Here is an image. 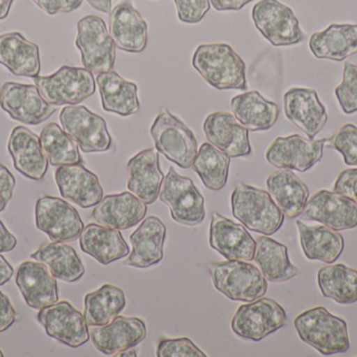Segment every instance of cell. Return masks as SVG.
<instances>
[{
  "label": "cell",
  "mask_w": 357,
  "mask_h": 357,
  "mask_svg": "<svg viewBox=\"0 0 357 357\" xmlns=\"http://www.w3.org/2000/svg\"><path fill=\"white\" fill-rule=\"evenodd\" d=\"M192 66L212 87L245 90L247 65L227 43L201 44L193 54Z\"/></svg>",
  "instance_id": "obj_1"
},
{
  "label": "cell",
  "mask_w": 357,
  "mask_h": 357,
  "mask_svg": "<svg viewBox=\"0 0 357 357\" xmlns=\"http://www.w3.org/2000/svg\"><path fill=\"white\" fill-rule=\"evenodd\" d=\"M296 331L301 341L322 354L335 356L350 349L347 323L323 306L306 310L295 319Z\"/></svg>",
  "instance_id": "obj_2"
},
{
  "label": "cell",
  "mask_w": 357,
  "mask_h": 357,
  "mask_svg": "<svg viewBox=\"0 0 357 357\" xmlns=\"http://www.w3.org/2000/svg\"><path fill=\"white\" fill-rule=\"evenodd\" d=\"M232 214L248 230L274 235L284 224L280 211L268 192L245 184H238L231 195Z\"/></svg>",
  "instance_id": "obj_3"
},
{
  "label": "cell",
  "mask_w": 357,
  "mask_h": 357,
  "mask_svg": "<svg viewBox=\"0 0 357 357\" xmlns=\"http://www.w3.org/2000/svg\"><path fill=\"white\" fill-rule=\"evenodd\" d=\"M208 270L216 291L231 301H255L268 291V280L248 261L215 262L210 264Z\"/></svg>",
  "instance_id": "obj_4"
},
{
  "label": "cell",
  "mask_w": 357,
  "mask_h": 357,
  "mask_svg": "<svg viewBox=\"0 0 357 357\" xmlns=\"http://www.w3.org/2000/svg\"><path fill=\"white\" fill-rule=\"evenodd\" d=\"M155 147L169 161L188 169L197 154V140L190 128L174 115L169 109L159 111L151 127Z\"/></svg>",
  "instance_id": "obj_5"
},
{
  "label": "cell",
  "mask_w": 357,
  "mask_h": 357,
  "mask_svg": "<svg viewBox=\"0 0 357 357\" xmlns=\"http://www.w3.org/2000/svg\"><path fill=\"white\" fill-rule=\"evenodd\" d=\"M33 82L44 100L54 106L79 104L96 92L93 73L85 67L65 65L52 75L33 78Z\"/></svg>",
  "instance_id": "obj_6"
},
{
  "label": "cell",
  "mask_w": 357,
  "mask_h": 357,
  "mask_svg": "<svg viewBox=\"0 0 357 357\" xmlns=\"http://www.w3.org/2000/svg\"><path fill=\"white\" fill-rule=\"evenodd\" d=\"M75 45L81 52L82 64L92 73H107L114 68L116 44L100 17L89 15L77 22Z\"/></svg>",
  "instance_id": "obj_7"
},
{
  "label": "cell",
  "mask_w": 357,
  "mask_h": 357,
  "mask_svg": "<svg viewBox=\"0 0 357 357\" xmlns=\"http://www.w3.org/2000/svg\"><path fill=\"white\" fill-rule=\"evenodd\" d=\"M284 308L270 298H259L239 306L231 321V328L237 337L260 342L285 326Z\"/></svg>",
  "instance_id": "obj_8"
},
{
  "label": "cell",
  "mask_w": 357,
  "mask_h": 357,
  "mask_svg": "<svg viewBox=\"0 0 357 357\" xmlns=\"http://www.w3.org/2000/svg\"><path fill=\"white\" fill-rule=\"evenodd\" d=\"M159 198L169 207L172 218L187 226L201 224L206 217L205 198L190 178L171 167L161 186Z\"/></svg>",
  "instance_id": "obj_9"
},
{
  "label": "cell",
  "mask_w": 357,
  "mask_h": 357,
  "mask_svg": "<svg viewBox=\"0 0 357 357\" xmlns=\"http://www.w3.org/2000/svg\"><path fill=\"white\" fill-rule=\"evenodd\" d=\"M252 19L272 45H295L305 38L294 10L279 0L258 1L252 10Z\"/></svg>",
  "instance_id": "obj_10"
},
{
  "label": "cell",
  "mask_w": 357,
  "mask_h": 357,
  "mask_svg": "<svg viewBox=\"0 0 357 357\" xmlns=\"http://www.w3.org/2000/svg\"><path fill=\"white\" fill-rule=\"evenodd\" d=\"M63 130L77 143L84 153L106 152L112 146L104 117L85 106H66L61 110Z\"/></svg>",
  "instance_id": "obj_11"
},
{
  "label": "cell",
  "mask_w": 357,
  "mask_h": 357,
  "mask_svg": "<svg viewBox=\"0 0 357 357\" xmlns=\"http://www.w3.org/2000/svg\"><path fill=\"white\" fill-rule=\"evenodd\" d=\"M36 228L52 242H71L79 238L84 222L73 205L64 199L43 196L35 207Z\"/></svg>",
  "instance_id": "obj_12"
},
{
  "label": "cell",
  "mask_w": 357,
  "mask_h": 357,
  "mask_svg": "<svg viewBox=\"0 0 357 357\" xmlns=\"http://www.w3.org/2000/svg\"><path fill=\"white\" fill-rule=\"evenodd\" d=\"M326 138L310 140L299 134L279 136L268 146L266 159L278 169L308 171L322 161Z\"/></svg>",
  "instance_id": "obj_13"
},
{
  "label": "cell",
  "mask_w": 357,
  "mask_h": 357,
  "mask_svg": "<svg viewBox=\"0 0 357 357\" xmlns=\"http://www.w3.org/2000/svg\"><path fill=\"white\" fill-rule=\"evenodd\" d=\"M0 107L15 121L39 125L56 111V106L44 100L36 85L6 82L0 89Z\"/></svg>",
  "instance_id": "obj_14"
},
{
  "label": "cell",
  "mask_w": 357,
  "mask_h": 357,
  "mask_svg": "<svg viewBox=\"0 0 357 357\" xmlns=\"http://www.w3.org/2000/svg\"><path fill=\"white\" fill-rule=\"evenodd\" d=\"M37 318L48 337L68 347H81L90 340L85 316L68 301H59L43 308Z\"/></svg>",
  "instance_id": "obj_15"
},
{
  "label": "cell",
  "mask_w": 357,
  "mask_h": 357,
  "mask_svg": "<svg viewBox=\"0 0 357 357\" xmlns=\"http://www.w3.org/2000/svg\"><path fill=\"white\" fill-rule=\"evenodd\" d=\"M300 217L322 224L333 230H354L357 226V203L349 197L328 190L314 193Z\"/></svg>",
  "instance_id": "obj_16"
},
{
  "label": "cell",
  "mask_w": 357,
  "mask_h": 357,
  "mask_svg": "<svg viewBox=\"0 0 357 357\" xmlns=\"http://www.w3.org/2000/svg\"><path fill=\"white\" fill-rule=\"evenodd\" d=\"M283 104L287 119L310 140H314L326 126L328 121L326 107L321 103L317 90L291 88L283 96Z\"/></svg>",
  "instance_id": "obj_17"
},
{
  "label": "cell",
  "mask_w": 357,
  "mask_h": 357,
  "mask_svg": "<svg viewBox=\"0 0 357 357\" xmlns=\"http://www.w3.org/2000/svg\"><path fill=\"white\" fill-rule=\"evenodd\" d=\"M94 347L105 356L139 345L146 337V325L136 316H117L105 326H93L89 330Z\"/></svg>",
  "instance_id": "obj_18"
},
{
  "label": "cell",
  "mask_w": 357,
  "mask_h": 357,
  "mask_svg": "<svg viewBox=\"0 0 357 357\" xmlns=\"http://www.w3.org/2000/svg\"><path fill=\"white\" fill-rule=\"evenodd\" d=\"M15 282L29 307L41 310L59 302L56 279L41 262L25 261L17 268Z\"/></svg>",
  "instance_id": "obj_19"
},
{
  "label": "cell",
  "mask_w": 357,
  "mask_h": 357,
  "mask_svg": "<svg viewBox=\"0 0 357 357\" xmlns=\"http://www.w3.org/2000/svg\"><path fill=\"white\" fill-rule=\"evenodd\" d=\"M54 180L61 196L82 209L96 207L104 197V189L98 176L84 167L83 163L58 167Z\"/></svg>",
  "instance_id": "obj_20"
},
{
  "label": "cell",
  "mask_w": 357,
  "mask_h": 357,
  "mask_svg": "<svg viewBox=\"0 0 357 357\" xmlns=\"http://www.w3.org/2000/svg\"><path fill=\"white\" fill-rule=\"evenodd\" d=\"M109 33L123 52L140 54L148 46V23L130 0H123L111 10Z\"/></svg>",
  "instance_id": "obj_21"
},
{
  "label": "cell",
  "mask_w": 357,
  "mask_h": 357,
  "mask_svg": "<svg viewBox=\"0 0 357 357\" xmlns=\"http://www.w3.org/2000/svg\"><path fill=\"white\" fill-rule=\"evenodd\" d=\"M209 235L210 247L227 260L251 261L254 259L256 241L241 224L214 213Z\"/></svg>",
  "instance_id": "obj_22"
},
{
  "label": "cell",
  "mask_w": 357,
  "mask_h": 357,
  "mask_svg": "<svg viewBox=\"0 0 357 357\" xmlns=\"http://www.w3.org/2000/svg\"><path fill=\"white\" fill-rule=\"evenodd\" d=\"M203 130L208 142L229 157L248 156L252 153L249 130L227 111L208 115Z\"/></svg>",
  "instance_id": "obj_23"
},
{
  "label": "cell",
  "mask_w": 357,
  "mask_h": 357,
  "mask_svg": "<svg viewBox=\"0 0 357 357\" xmlns=\"http://www.w3.org/2000/svg\"><path fill=\"white\" fill-rule=\"evenodd\" d=\"M148 205L131 192L102 197L91 213L98 224L117 231L129 230L146 217Z\"/></svg>",
  "instance_id": "obj_24"
},
{
  "label": "cell",
  "mask_w": 357,
  "mask_h": 357,
  "mask_svg": "<svg viewBox=\"0 0 357 357\" xmlns=\"http://www.w3.org/2000/svg\"><path fill=\"white\" fill-rule=\"evenodd\" d=\"M167 226L157 216H149L130 236L132 249L123 261L126 266L148 268L162 261Z\"/></svg>",
  "instance_id": "obj_25"
},
{
  "label": "cell",
  "mask_w": 357,
  "mask_h": 357,
  "mask_svg": "<svg viewBox=\"0 0 357 357\" xmlns=\"http://www.w3.org/2000/svg\"><path fill=\"white\" fill-rule=\"evenodd\" d=\"M8 150L19 173L36 182L43 180L50 163L42 150L40 136L24 126H17L10 133Z\"/></svg>",
  "instance_id": "obj_26"
},
{
  "label": "cell",
  "mask_w": 357,
  "mask_h": 357,
  "mask_svg": "<svg viewBox=\"0 0 357 357\" xmlns=\"http://www.w3.org/2000/svg\"><path fill=\"white\" fill-rule=\"evenodd\" d=\"M127 169L130 192L146 205H153L158 199L165 180L158 152L153 148L140 151L128 161Z\"/></svg>",
  "instance_id": "obj_27"
},
{
  "label": "cell",
  "mask_w": 357,
  "mask_h": 357,
  "mask_svg": "<svg viewBox=\"0 0 357 357\" xmlns=\"http://www.w3.org/2000/svg\"><path fill=\"white\" fill-rule=\"evenodd\" d=\"M0 64L18 77L36 78L41 69L39 46L18 31L0 35Z\"/></svg>",
  "instance_id": "obj_28"
},
{
  "label": "cell",
  "mask_w": 357,
  "mask_h": 357,
  "mask_svg": "<svg viewBox=\"0 0 357 357\" xmlns=\"http://www.w3.org/2000/svg\"><path fill=\"white\" fill-rule=\"evenodd\" d=\"M79 247L98 263L109 265L129 256V245L119 231L102 224H89L79 235Z\"/></svg>",
  "instance_id": "obj_29"
},
{
  "label": "cell",
  "mask_w": 357,
  "mask_h": 357,
  "mask_svg": "<svg viewBox=\"0 0 357 357\" xmlns=\"http://www.w3.org/2000/svg\"><path fill=\"white\" fill-rule=\"evenodd\" d=\"M266 188L284 216L289 219L301 216L310 197V189L291 170L273 172L266 180Z\"/></svg>",
  "instance_id": "obj_30"
},
{
  "label": "cell",
  "mask_w": 357,
  "mask_h": 357,
  "mask_svg": "<svg viewBox=\"0 0 357 357\" xmlns=\"http://www.w3.org/2000/svg\"><path fill=\"white\" fill-rule=\"evenodd\" d=\"M96 82L107 112L130 117L140 110L138 87L133 82L127 81L114 71L98 73Z\"/></svg>",
  "instance_id": "obj_31"
},
{
  "label": "cell",
  "mask_w": 357,
  "mask_h": 357,
  "mask_svg": "<svg viewBox=\"0 0 357 357\" xmlns=\"http://www.w3.org/2000/svg\"><path fill=\"white\" fill-rule=\"evenodd\" d=\"M235 119L249 131H266L278 121L280 109L273 101L266 100L257 90L245 92L231 100Z\"/></svg>",
  "instance_id": "obj_32"
},
{
  "label": "cell",
  "mask_w": 357,
  "mask_h": 357,
  "mask_svg": "<svg viewBox=\"0 0 357 357\" xmlns=\"http://www.w3.org/2000/svg\"><path fill=\"white\" fill-rule=\"evenodd\" d=\"M310 48L318 59L342 62L357 54V24H331L312 34Z\"/></svg>",
  "instance_id": "obj_33"
},
{
  "label": "cell",
  "mask_w": 357,
  "mask_h": 357,
  "mask_svg": "<svg viewBox=\"0 0 357 357\" xmlns=\"http://www.w3.org/2000/svg\"><path fill=\"white\" fill-rule=\"evenodd\" d=\"M302 251L308 260L333 264L341 257L345 240L337 231L326 226H310L297 221Z\"/></svg>",
  "instance_id": "obj_34"
},
{
  "label": "cell",
  "mask_w": 357,
  "mask_h": 357,
  "mask_svg": "<svg viewBox=\"0 0 357 357\" xmlns=\"http://www.w3.org/2000/svg\"><path fill=\"white\" fill-rule=\"evenodd\" d=\"M31 258L43 263L54 278L64 282H77L86 272L75 249L65 242L43 243Z\"/></svg>",
  "instance_id": "obj_35"
},
{
  "label": "cell",
  "mask_w": 357,
  "mask_h": 357,
  "mask_svg": "<svg viewBox=\"0 0 357 357\" xmlns=\"http://www.w3.org/2000/svg\"><path fill=\"white\" fill-rule=\"evenodd\" d=\"M254 260L268 282H287L300 274L289 260L287 247L268 236L256 240Z\"/></svg>",
  "instance_id": "obj_36"
},
{
  "label": "cell",
  "mask_w": 357,
  "mask_h": 357,
  "mask_svg": "<svg viewBox=\"0 0 357 357\" xmlns=\"http://www.w3.org/2000/svg\"><path fill=\"white\" fill-rule=\"evenodd\" d=\"M126 305L123 289L115 285L104 284L98 291L86 295L84 316L88 326H105L119 316Z\"/></svg>",
  "instance_id": "obj_37"
},
{
  "label": "cell",
  "mask_w": 357,
  "mask_h": 357,
  "mask_svg": "<svg viewBox=\"0 0 357 357\" xmlns=\"http://www.w3.org/2000/svg\"><path fill=\"white\" fill-rule=\"evenodd\" d=\"M318 285L324 298L342 305L357 303V270L345 264H329L318 272Z\"/></svg>",
  "instance_id": "obj_38"
},
{
  "label": "cell",
  "mask_w": 357,
  "mask_h": 357,
  "mask_svg": "<svg viewBox=\"0 0 357 357\" xmlns=\"http://www.w3.org/2000/svg\"><path fill=\"white\" fill-rule=\"evenodd\" d=\"M231 157L210 143H204L193 161V171L210 191L222 190L228 182Z\"/></svg>",
  "instance_id": "obj_39"
},
{
  "label": "cell",
  "mask_w": 357,
  "mask_h": 357,
  "mask_svg": "<svg viewBox=\"0 0 357 357\" xmlns=\"http://www.w3.org/2000/svg\"><path fill=\"white\" fill-rule=\"evenodd\" d=\"M42 150L54 167L83 163L79 146L56 123H50L40 134Z\"/></svg>",
  "instance_id": "obj_40"
},
{
  "label": "cell",
  "mask_w": 357,
  "mask_h": 357,
  "mask_svg": "<svg viewBox=\"0 0 357 357\" xmlns=\"http://www.w3.org/2000/svg\"><path fill=\"white\" fill-rule=\"evenodd\" d=\"M325 146L341 153L347 166H357V127L354 124L342 126Z\"/></svg>",
  "instance_id": "obj_41"
},
{
  "label": "cell",
  "mask_w": 357,
  "mask_h": 357,
  "mask_svg": "<svg viewBox=\"0 0 357 357\" xmlns=\"http://www.w3.org/2000/svg\"><path fill=\"white\" fill-rule=\"evenodd\" d=\"M335 96L344 113L357 112V65L345 62L343 81L335 88Z\"/></svg>",
  "instance_id": "obj_42"
},
{
  "label": "cell",
  "mask_w": 357,
  "mask_h": 357,
  "mask_svg": "<svg viewBox=\"0 0 357 357\" xmlns=\"http://www.w3.org/2000/svg\"><path fill=\"white\" fill-rule=\"evenodd\" d=\"M158 357H206L205 354L187 337L161 340L157 346Z\"/></svg>",
  "instance_id": "obj_43"
},
{
  "label": "cell",
  "mask_w": 357,
  "mask_h": 357,
  "mask_svg": "<svg viewBox=\"0 0 357 357\" xmlns=\"http://www.w3.org/2000/svg\"><path fill=\"white\" fill-rule=\"evenodd\" d=\"M178 20L184 23H199L210 10V0H175Z\"/></svg>",
  "instance_id": "obj_44"
},
{
  "label": "cell",
  "mask_w": 357,
  "mask_h": 357,
  "mask_svg": "<svg viewBox=\"0 0 357 357\" xmlns=\"http://www.w3.org/2000/svg\"><path fill=\"white\" fill-rule=\"evenodd\" d=\"M333 191L349 197L357 203V168L341 172L335 180Z\"/></svg>",
  "instance_id": "obj_45"
},
{
  "label": "cell",
  "mask_w": 357,
  "mask_h": 357,
  "mask_svg": "<svg viewBox=\"0 0 357 357\" xmlns=\"http://www.w3.org/2000/svg\"><path fill=\"white\" fill-rule=\"evenodd\" d=\"M33 1L47 15L73 12L83 3V0H33Z\"/></svg>",
  "instance_id": "obj_46"
},
{
  "label": "cell",
  "mask_w": 357,
  "mask_h": 357,
  "mask_svg": "<svg viewBox=\"0 0 357 357\" xmlns=\"http://www.w3.org/2000/svg\"><path fill=\"white\" fill-rule=\"evenodd\" d=\"M16 180L6 166L0 163V213L8 207V203L13 197Z\"/></svg>",
  "instance_id": "obj_47"
},
{
  "label": "cell",
  "mask_w": 357,
  "mask_h": 357,
  "mask_svg": "<svg viewBox=\"0 0 357 357\" xmlns=\"http://www.w3.org/2000/svg\"><path fill=\"white\" fill-rule=\"evenodd\" d=\"M17 314L8 296L0 291V333H6L16 322Z\"/></svg>",
  "instance_id": "obj_48"
},
{
  "label": "cell",
  "mask_w": 357,
  "mask_h": 357,
  "mask_svg": "<svg viewBox=\"0 0 357 357\" xmlns=\"http://www.w3.org/2000/svg\"><path fill=\"white\" fill-rule=\"evenodd\" d=\"M16 237L6 228L1 220H0V254L10 253L16 249Z\"/></svg>",
  "instance_id": "obj_49"
},
{
  "label": "cell",
  "mask_w": 357,
  "mask_h": 357,
  "mask_svg": "<svg viewBox=\"0 0 357 357\" xmlns=\"http://www.w3.org/2000/svg\"><path fill=\"white\" fill-rule=\"evenodd\" d=\"M253 0H210L216 10H239Z\"/></svg>",
  "instance_id": "obj_50"
},
{
  "label": "cell",
  "mask_w": 357,
  "mask_h": 357,
  "mask_svg": "<svg viewBox=\"0 0 357 357\" xmlns=\"http://www.w3.org/2000/svg\"><path fill=\"white\" fill-rule=\"evenodd\" d=\"M13 275H14V268L0 254V286H3L6 283L10 282Z\"/></svg>",
  "instance_id": "obj_51"
},
{
  "label": "cell",
  "mask_w": 357,
  "mask_h": 357,
  "mask_svg": "<svg viewBox=\"0 0 357 357\" xmlns=\"http://www.w3.org/2000/svg\"><path fill=\"white\" fill-rule=\"evenodd\" d=\"M88 3L94 8L105 14H110L112 8V0H87Z\"/></svg>",
  "instance_id": "obj_52"
},
{
  "label": "cell",
  "mask_w": 357,
  "mask_h": 357,
  "mask_svg": "<svg viewBox=\"0 0 357 357\" xmlns=\"http://www.w3.org/2000/svg\"><path fill=\"white\" fill-rule=\"evenodd\" d=\"M14 0H0V21L8 17Z\"/></svg>",
  "instance_id": "obj_53"
},
{
  "label": "cell",
  "mask_w": 357,
  "mask_h": 357,
  "mask_svg": "<svg viewBox=\"0 0 357 357\" xmlns=\"http://www.w3.org/2000/svg\"><path fill=\"white\" fill-rule=\"evenodd\" d=\"M113 356H121V357H136L138 356V350L135 349V347L129 348V349L123 350V351L119 352Z\"/></svg>",
  "instance_id": "obj_54"
},
{
  "label": "cell",
  "mask_w": 357,
  "mask_h": 357,
  "mask_svg": "<svg viewBox=\"0 0 357 357\" xmlns=\"http://www.w3.org/2000/svg\"><path fill=\"white\" fill-rule=\"evenodd\" d=\"M4 354L3 352L1 351V349H0V357H3Z\"/></svg>",
  "instance_id": "obj_55"
}]
</instances>
